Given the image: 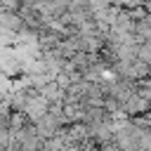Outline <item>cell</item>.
<instances>
[{
    "mask_svg": "<svg viewBox=\"0 0 151 151\" xmlns=\"http://www.w3.org/2000/svg\"><path fill=\"white\" fill-rule=\"evenodd\" d=\"M151 111V106H149V101H146V97H142V94H137V92H132L130 94V99L123 104V113H127V116H144V113H149Z\"/></svg>",
    "mask_w": 151,
    "mask_h": 151,
    "instance_id": "cell-1",
    "label": "cell"
},
{
    "mask_svg": "<svg viewBox=\"0 0 151 151\" xmlns=\"http://www.w3.org/2000/svg\"><path fill=\"white\" fill-rule=\"evenodd\" d=\"M146 101H149V106H151V92H149V94H146Z\"/></svg>",
    "mask_w": 151,
    "mask_h": 151,
    "instance_id": "cell-2",
    "label": "cell"
}]
</instances>
